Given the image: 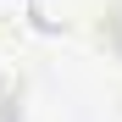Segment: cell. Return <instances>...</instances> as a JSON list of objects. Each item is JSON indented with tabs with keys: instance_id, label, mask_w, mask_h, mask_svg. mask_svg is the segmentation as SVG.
I'll return each instance as SVG.
<instances>
[{
	"instance_id": "obj_1",
	"label": "cell",
	"mask_w": 122,
	"mask_h": 122,
	"mask_svg": "<svg viewBox=\"0 0 122 122\" xmlns=\"http://www.w3.org/2000/svg\"><path fill=\"white\" fill-rule=\"evenodd\" d=\"M11 89H17V72H11V61H6V56H0V94H11Z\"/></svg>"
}]
</instances>
